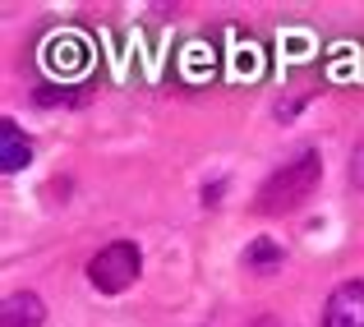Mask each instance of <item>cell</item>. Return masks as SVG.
<instances>
[{"label":"cell","instance_id":"obj_1","mask_svg":"<svg viewBox=\"0 0 364 327\" xmlns=\"http://www.w3.org/2000/svg\"><path fill=\"white\" fill-rule=\"evenodd\" d=\"M318 180H323V152H318V148H300L291 161H282V166H277L272 176L263 180L254 208H258L263 217L295 213V208H300L304 198L318 189Z\"/></svg>","mask_w":364,"mask_h":327},{"label":"cell","instance_id":"obj_2","mask_svg":"<svg viewBox=\"0 0 364 327\" xmlns=\"http://www.w3.org/2000/svg\"><path fill=\"white\" fill-rule=\"evenodd\" d=\"M139 272H143V254H139V245H129V240H111V245L97 249L92 263H88V282H92V291H102V295L129 291V286L139 282Z\"/></svg>","mask_w":364,"mask_h":327},{"label":"cell","instance_id":"obj_3","mask_svg":"<svg viewBox=\"0 0 364 327\" xmlns=\"http://www.w3.org/2000/svg\"><path fill=\"white\" fill-rule=\"evenodd\" d=\"M323 327H364V282L332 286L328 304H323Z\"/></svg>","mask_w":364,"mask_h":327},{"label":"cell","instance_id":"obj_4","mask_svg":"<svg viewBox=\"0 0 364 327\" xmlns=\"http://www.w3.org/2000/svg\"><path fill=\"white\" fill-rule=\"evenodd\" d=\"M46 323V304L37 291H14L0 304V327H42Z\"/></svg>","mask_w":364,"mask_h":327},{"label":"cell","instance_id":"obj_5","mask_svg":"<svg viewBox=\"0 0 364 327\" xmlns=\"http://www.w3.org/2000/svg\"><path fill=\"white\" fill-rule=\"evenodd\" d=\"M28 161H33V143H28V134L5 115V120H0V171L14 176V171L28 166Z\"/></svg>","mask_w":364,"mask_h":327},{"label":"cell","instance_id":"obj_6","mask_svg":"<svg viewBox=\"0 0 364 327\" xmlns=\"http://www.w3.org/2000/svg\"><path fill=\"white\" fill-rule=\"evenodd\" d=\"M282 263H286V249L277 245V240H267V235L249 240V245H245V254H240V267H249V272H258V277L277 272Z\"/></svg>","mask_w":364,"mask_h":327},{"label":"cell","instance_id":"obj_7","mask_svg":"<svg viewBox=\"0 0 364 327\" xmlns=\"http://www.w3.org/2000/svg\"><path fill=\"white\" fill-rule=\"evenodd\" d=\"M33 102H37V107H55V102H74V92L70 88H37Z\"/></svg>","mask_w":364,"mask_h":327},{"label":"cell","instance_id":"obj_8","mask_svg":"<svg viewBox=\"0 0 364 327\" xmlns=\"http://www.w3.org/2000/svg\"><path fill=\"white\" fill-rule=\"evenodd\" d=\"M350 185L364 189V143H355V152H350Z\"/></svg>","mask_w":364,"mask_h":327},{"label":"cell","instance_id":"obj_9","mask_svg":"<svg viewBox=\"0 0 364 327\" xmlns=\"http://www.w3.org/2000/svg\"><path fill=\"white\" fill-rule=\"evenodd\" d=\"M222 189H226V180H213V185L203 189V203H222Z\"/></svg>","mask_w":364,"mask_h":327}]
</instances>
